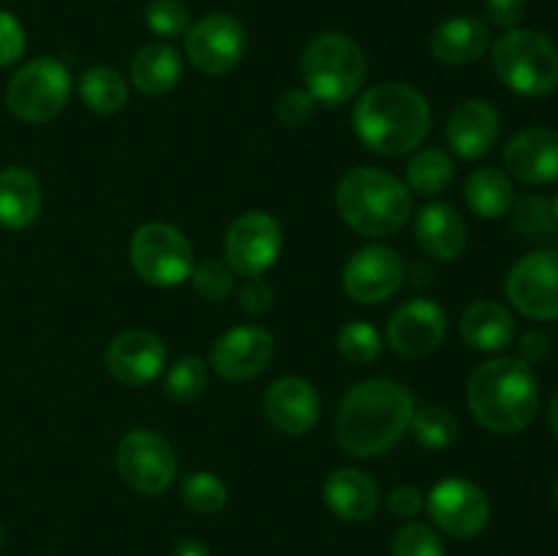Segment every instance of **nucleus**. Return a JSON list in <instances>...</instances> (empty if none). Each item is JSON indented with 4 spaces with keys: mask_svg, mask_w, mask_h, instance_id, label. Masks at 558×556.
Here are the masks:
<instances>
[{
    "mask_svg": "<svg viewBox=\"0 0 558 556\" xmlns=\"http://www.w3.org/2000/svg\"><path fill=\"white\" fill-rule=\"evenodd\" d=\"M414 396L396 379H365L349 387L336 414V439L354 458H379L403 439Z\"/></svg>",
    "mask_w": 558,
    "mask_h": 556,
    "instance_id": "1",
    "label": "nucleus"
},
{
    "mask_svg": "<svg viewBox=\"0 0 558 556\" xmlns=\"http://www.w3.org/2000/svg\"><path fill=\"white\" fill-rule=\"evenodd\" d=\"M539 379L521 358H494L472 371L466 401L474 420L490 434H518L529 428L539 409Z\"/></svg>",
    "mask_w": 558,
    "mask_h": 556,
    "instance_id": "2",
    "label": "nucleus"
},
{
    "mask_svg": "<svg viewBox=\"0 0 558 556\" xmlns=\"http://www.w3.org/2000/svg\"><path fill=\"white\" fill-rule=\"evenodd\" d=\"M360 142L379 156H407L417 150L430 131L425 96L401 82H381L360 96L352 112Z\"/></svg>",
    "mask_w": 558,
    "mask_h": 556,
    "instance_id": "3",
    "label": "nucleus"
},
{
    "mask_svg": "<svg viewBox=\"0 0 558 556\" xmlns=\"http://www.w3.org/2000/svg\"><path fill=\"white\" fill-rule=\"evenodd\" d=\"M336 205L343 221L363 238H390L412 218L407 183L379 167H354L338 180Z\"/></svg>",
    "mask_w": 558,
    "mask_h": 556,
    "instance_id": "4",
    "label": "nucleus"
},
{
    "mask_svg": "<svg viewBox=\"0 0 558 556\" xmlns=\"http://www.w3.org/2000/svg\"><path fill=\"white\" fill-rule=\"evenodd\" d=\"M303 82L314 101L338 107L360 93L365 82V52L343 33H319L303 52Z\"/></svg>",
    "mask_w": 558,
    "mask_h": 556,
    "instance_id": "5",
    "label": "nucleus"
},
{
    "mask_svg": "<svg viewBox=\"0 0 558 556\" xmlns=\"http://www.w3.org/2000/svg\"><path fill=\"white\" fill-rule=\"evenodd\" d=\"M494 71L521 96H548L558 87V47L545 33L515 27L496 41Z\"/></svg>",
    "mask_w": 558,
    "mask_h": 556,
    "instance_id": "6",
    "label": "nucleus"
},
{
    "mask_svg": "<svg viewBox=\"0 0 558 556\" xmlns=\"http://www.w3.org/2000/svg\"><path fill=\"white\" fill-rule=\"evenodd\" d=\"M71 96V74L60 60L36 58L20 65L5 87L9 112L22 123H47L58 118Z\"/></svg>",
    "mask_w": 558,
    "mask_h": 556,
    "instance_id": "7",
    "label": "nucleus"
},
{
    "mask_svg": "<svg viewBox=\"0 0 558 556\" xmlns=\"http://www.w3.org/2000/svg\"><path fill=\"white\" fill-rule=\"evenodd\" d=\"M131 265L153 287H178L194 270V249L172 223L147 221L131 238Z\"/></svg>",
    "mask_w": 558,
    "mask_h": 556,
    "instance_id": "8",
    "label": "nucleus"
},
{
    "mask_svg": "<svg viewBox=\"0 0 558 556\" xmlns=\"http://www.w3.org/2000/svg\"><path fill=\"white\" fill-rule=\"evenodd\" d=\"M118 472L129 488L142 496H158L172 485L178 474V458L161 434L136 428L118 445Z\"/></svg>",
    "mask_w": 558,
    "mask_h": 556,
    "instance_id": "9",
    "label": "nucleus"
},
{
    "mask_svg": "<svg viewBox=\"0 0 558 556\" xmlns=\"http://www.w3.org/2000/svg\"><path fill=\"white\" fill-rule=\"evenodd\" d=\"M283 249V229L270 213L248 210L234 218L223 238V256L232 273L243 278L262 276L278 262Z\"/></svg>",
    "mask_w": 558,
    "mask_h": 556,
    "instance_id": "10",
    "label": "nucleus"
},
{
    "mask_svg": "<svg viewBox=\"0 0 558 556\" xmlns=\"http://www.w3.org/2000/svg\"><path fill=\"white\" fill-rule=\"evenodd\" d=\"M507 300L534 322L558 319V249H539L521 256L507 273Z\"/></svg>",
    "mask_w": 558,
    "mask_h": 556,
    "instance_id": "11",
    "label": "nucleus"
},
{
    "mask_svg": "<svg viewBox=\"0 0 558 556\" xmlns=\"http://www.w3.org/2000/svg\"><path fill=\"white\" fill-rule=\"evenodd\" d=\"M407 278V262L387 245H363L343 265V289L360 305H379L390 300Z\"/></svg>",
    "mask_w": 558,
    "mask_h": 556,
    "instance_id": "12",
    "label": "nucleus"
},
{
    "mask_svg": "<svg viewBox=\"0 0 558 556\" xmlns=\"http://www.w3.org/2000/svg\"><path fill=\"white\" fill-rule=\"evenodd\" d=\"M185 55L191 65L207 76L238 69L245 55V31L238 16L207 14L185 33Z\"/></svg>",
    "mask_w": 558,
    "mask_h": 556,
    "instance_id": "13",
    "label": "nucleus"
},
{
    "mask_svg": "<svg viewBox=\"0 0 558 556\" xmlns=\"http://www.w3.org/2000/svg\"><path fill=\"white\" fill-rule=\"evenodd\" d=\"M425 507L436 527L458 540L477 537L490 521V501L485 491L463 478L441 480L439 485H434Z\"/></svg>",
    "mask_w": 558,
    "mask_h": 556,
    "instance_id": "14",
    "label": "nucleus"
},
{
    "mask_svg": "<svg viewBox=\"0 0 558 556\" xmlns=\"http://www.w3.org/2000/svg\"><path fill=\"white\" fill-rule=\"evenodd\" d=\"M447 338V314L434 300H409L392 311L387 322V341L401 358L423 360L434 354Z\"/></svg>",
    "mask_w": 558,
    "mask_h": 556,
    "instance_id": "15",
    "label": "nucleus"
},
{
    "mask_svg": "<svg viewBox=\"0 0 558 556\" xmlns=\"http://www.w3.org/2000/svg\"><path fill=\"white\" fill-rule=\"evenodd\" d=\"M272 352H276V341L265 327H232L213 343L210 365L223 379L245 382L259 376L270 365Z\"/></svg>",
    "mask_w": 558,
    "mask_h": 556,
    "instance_id": "16",
    "label": "nucleus"
},
{
    "mask_svg": "<svg viewBox=\"0 0 558 556\" xmlns=\"http://www.w3.org/2000/svg\"><path fill=\"white\" fill-rule=\"evenodd\" d=\"M507 172L526 185L558 183V131L529 125L507 142L501 153Z\"/></svg>",
    "mask_w": 558,
    "mask_h": 556,
    "instance_id": "17",
    "label": "nucleus"
},
{
    "mask_svg": "<svg viewBox=\"0 0 558 556\" xmlns=\"http://www.w3.org/2000/svg\"><path fill=\"white\" fill-rule=\"evenodd\" d=\"M107 368L120 385L140 387L156 379L167 363V347L150 330H125L109 341Z\"/></svg>",
    "mask_w": 558,
    "mask_h": 556,
    "instance_id": "18",
    "label": "nucleus"
},
{
    "mask_svg": "<svg viewBox=\"0 0 558 556\" xmlns=\"http://www.w3.org/2000/svg\"><path fill=\"white\" fill-rule=\"evenodd\" d=\"M265 412L272 428L289 436H303L319 423L322 398L308 379L283 376L267 387Z\"/></svg>",
    "mask_w": 558,
    "mask_h": 556,
    "instance_id": "19",
    "label": "nucleus"
},
{
    "mask_svg": "<svg viewBox=\"0 0 558 556\" xmlns=\"http://www.w3.org/2000/svg\"><path fill=\"white\" fill-rule=\"evenodd\" d=\"M499 112L485 98H469V101L458 104L447 120V142L466 161L488 156L499 142Z\"/></svg>",
    "mask_w": 558,
    "mask_h": 556,
    "instance_id": "20",
    "label": "nucleus"
},
{
    "mask_svg": "<svg viewBox=\"0 0 558 556\" xmlns=\"http://www.w3.org/2000/svg\"><path fill=\"white\" fill-rule=\"evenodd\" d=\"M414 234H417L420 249L425 256L439 262H452L466 251L469 229L461 213L447 202H430L417 213V223H414Z\"/></svg>",
    "mask_w": 558,
    "mask_h": 556,
    "instance_id": "21",
    "label": "nucleus"
},
{
    "mask_svg": "<svg viewBox=\"0 0 558 556\" xmlns=\"http://www.w3.org/2000/svg\"><path fill=\"white\" fill-rule=\"evenodd\" d=\"M490 47V31L472 14H458L441 22L430 36V55L441 65H469Z\"/></svg>",
    "mask_w": 558,
    "mask_h": 556,
    "instance_id": "22",
    "label": "nucleus"
},
{
    "mask_svg": "<svg viewBox=\"0 0 558 556\" xmlns=\"http://www.w3.org/2000/svg\"><path fill=\"white\" fill-rule=\"evenodd\" d=\"M325 501L341 521H368L379 510V488L360 469H336L325 480Z\"/></svg>",
    "mask_w": 558,
    "mask_h": 556,
    "instance_id": "23",
    "label": "nucleus"
},
{
    "mask_svg": "<svg viewBox=\"0 0 558 556\" xmlns=\"http://www.w3.org/2000/svg\"><path fill=\"white\" fill-rule=\"evenodd\" d=\"M44 191L36 174L25 167L0 169V227L20 232L38 218Z\"/></svg>",
    "mask_w": 558,
    "mask_h": 556,
    "instance_id": "24",
    "label": "nucleus"
},
{
    "mask_svg": "<svg viewBox=\"0 0 558 556\" xmlns=\"http://www.w3.org/2000/svg\"><path fill=\"white\" fill-rule=\"evenodd\" d=\"M461 336L474 352H501L515 338V319L496 300H477L463 311Z\"/></svg>",
    "mask_w": 558,
    "mask_h": 556,
    "instance_id": "25",
    "label": "nucleus"
},
{
    "mask_svg": "<svg viewBox=\"0 0 558 556\" xmlns=\"http://www.w3.org/2000/svg\"><path fill=\"white\" fill-rule=\"evenodd\" d=\"M183 80V60L169 44H147L131 60V82L145 96H167Z\"/></svg>",
    "mask_w": 558,
    "mask_h": 556,
    "instance_id": "26",
    "label": "nucleus"
},
{
    "mask_svg": "<svg viewBox=\"0 0 558 556\" xmlns=\"http://www.w3.org/2000/svg\"><path fill=\"white\" fill-rule=\"evenodd\" d=\"M463 196L480 218H501L510 213L512 202H515V189L501 169L483 167L469 174Z\"/></svg>",
    "mask_w": 558,
    "mask_h": 556,
    "instance_id": "27",
    "label": "nucleus"
},
{
    "mask_svg": "<svg viewBox=\"0 0 558 556\" xmlns=\"http://www.w3.org/2000/svg\"><path fill=\"white\" fill-rule=\"evenodd\" d=\"M80 96L96 114H118L129 104V85L120 71L109 65H93L82 74Z\"/></svg>",
    "mask_w": 558,
    "mask_h": 556,
    "instance_id": "28",
    "label": "nucleus"
},
{
    "mask_svg": "<svg viewBox=\"0 0 558 556\" xmlns=\"http://www.w3.org/2000/svg\"><path fill=\"white\" fill-rule=\"evenodd\" d=\"M452 180H456V164L439 147H425L407 167V189H412L414 194H445Z\"/></svg>",
    "mask_w": 558,
    "mask_h": 556,
    "instance_id": "29",
    "label": "nucleus"
},
{
    "mask_svg": "<svg viewBox=\"0 0 558 556\" xmlns=\"http://www.w3.org/2000/svg\"><path fill=\"white\" fill-rule=\"evenodd\" d=\"M507 216H510L512 232L523 240H532V243H548L558 232L554 207H550V202L545 196H521V200L512 202Z\"/></svg>",
    "mask_w": 558,
    "mask_h": 556,
    "instance_id": "30",
    "label": "nucleus"
},
{
    "mask_svg": "<svg viewBox=\"0 0 558 556\" xmlns=\"http://www.w3.org/2000/svg\"><path fill=\"white\" fill-rule=\"evenodd\" d=\"M409 431H412L417 445L425 447V450H445V447L456 442L458 420L441 403H425V407L414 409Z\"/></svg>",
    "mask_w": 558,
    "mask_h": 556,
    "instance_id": "31",
    "label": "nucleus"
},
{
    "mask_svg": "<svg viewBox=\"0 0 558 556\" xmlns=\"http://www.w3.org/2000/svg\"><path fill=\"white\" fill-rule=\"evenodd\" d=\"M207 385V363L202 358H180L163 376V396L174 403H191Z\"/></svg>",
    "mask_w": 558,
    "mask_h": 556,
    "instance_id": "32",
    "label": "nucleus"
},
{
    "mask_svg": "<svg viewBox=\"0 0 558 556\" xmlns=\"http://www.w3.org/2000/svg\"><path fill=\"white\" fill-rule=\"evenodd\" d=\"M381 336L374 325L368 322H349L338 330V352L347 363L352 365H371L379 360L381 354Z\"/></svg>",
    "mask_w": 558,
    "mask_h": 556,
    "instance_id": "33",
    "label": "nucleus"
},
{
    "mask_svg": "<svg viewBox=\"0 0 558 556\" xmlns=\"http://www.w3.org/2000/svg\"><path fill=\"white\" fill-rule=\"evenodd\" d=\"M183 501L199 516H216L227 507L229 491L218 474L213 472H194L183 480Z\"/></svg>",
    "mask_w": 558,
    "mask_h": 556,
    "instance_id": "34",
    "label": "nucleus"
},
{
    "mask_svg": "<svg viewBox=\"0 0 558 556\" xmlns=\"http://www.w3.org/2000/svg\"><path fill=\"white\" fill-rule=\"evenodd\" d=\"M191 283H194L196 294L210 303H221L232 294L234 289V273L227 262H218V259H205L199 265H194L191 270Z\"/></svg>",
    "mask_w": 558,
    "mask_h": 556,
    "instance_id": "35",
    "label": "nucleus"
},
{
    "mask_svg": "<svg viewBox=\"0 0 558 556\" xmlns=\"http://www.w3.org/2000/svg\"><path fill=\"white\" fill-rule=\"evenodd\" d=\"M145 22L156 36L178 38L189 33L191 16L183 0H150L145 11Z\"/></svg>",
    "mask_w": 558,
    "mask_h": 556,
    "instance_id": "36",
    "label": "nucleus"
},
{
    "mask_svg": "<svg viewBox=\"0 0 558 556\" xmlns=\"http://www.w3.org/2000/svg\"><path fill=\"white\" fill-rule=\"evenodd\" d=\"M392 556H445V545L434 529L409 521L392 540Z\"/></svg>",
    "mask_w": 558,
    "mask_h": 556,
    "instance_id": "37",
    "label": "nucleus"
},
{
    "mask_svg": "<svg viewBox=\"0 0 558 556\" xmlns=\"http://www.w3.org/2000/svg\"><path fill=\"white\" fill-rule=\"evenodd\" d=\"M316 101L308 90H287L276 101V118L281 120L287 129H300L314 118Z\"/></svg>",
    "mask_w": 558,
    "mask_h": 556,
    "instance_id": "38",
    "label": "nucleus"
},
{
    "mask_svg": "<svg viewBox=\"0 0 558 556\" xmlns=\"http://www.w3.org/2000/svg\"><path fill=\"white\" fill-rule=\"evenodd\" d=\"M25 52V31L11 11H0V65H14Z\"/></svg>",
    "mask_w": 558,
    "mask_h": 556,
    "instance_id": "39",
    "label": "nucleus"
},
{
    "mask_svg": "<svg viewBox=\"0 0 558 556\" xmlns=\"http://www.w3.org/2000/svg\"><path fill=\"white\" fill-rule=\"evenodd\" d=\"M238 298H240V305H243L245 314H251V316H265L267 311L272 309V289L262 276L245 278L243 287H240V292H238Z\"/></svg>",
    "mask_w": 558,
    "mask_h": 556,
    "instance_id": "40",
    "label": "nucleus"
},
{
    "mask_svg": "<svg viewBox=\"0 0 558 556\" xmlns=\"http://www.w3.org/2000/svg\"><path fill=\"white\" fill-rule=\"evenodd\" d=\"M485 14L501 31H515L526 20V0H485Z\"/></svg>",
    "mask_w": 558,
    "mask_h": 556,
    "instance_id": "41",
    "label": "nucleus"
},
{
    "mask_svg": "<svg viewBox=\"0 0 558 556\" xmlns=\"http://www.w3.org/2000/svg\"><path fill=\"white\" fill-rule=\"evenodd\" d=\"M387 507H390L392 516L409 521V518H417L420 512H423L425 496L423 491L414 488V485H398V488H392L390 499H387Z\"/></svg>",
    "mask_w": 558,
    "mask_h": 556,
    "instance_id": "42",
    "label": "nucleus"
},
{
    "mask_svg": "<svg viewBox=\"0 0 558 556\" xmlns=\"http://www.w3.org/2000/svg\"><path fill=\"white\" fill-rule=\"evenodd\" d=\"M550 352V338L545 336L543 330H529L523 333L521 341H518V358L523 363L534 365V363H543Z\"/></svg>",
    "mask_w": 558,
    "mask_h": 556,
    "instance_id": "43",
    "label": "nucleus"
},
{
    "mask_svg": "<svg viewBox=\"0 0 558 556\" xmlns=\"http://www.w3.org/2000/svg\"><path fill=\"white\" fill-rule=\"evenodd\" d=\"M169 556H210V548L199 540H180Z\"/></svg>",
    "mask_w": 558,
    "mask_h": 556,
    "instance_id": "44",
    "label": "nucleus"
},
{
    "mask_svg": "<svg viewBox=\"0 0 558 556\" xmlns=\"http://www.w3.org/2000/svg\"><path fill=\"white\" fill-rule=\"evenodd\" d=\"M548 420H550V428H554L556 439H558V392L550 398V409H548Z\"/></svg>",
    "mask_w": 558,
    "mask_h": 556,
    "instance_id": "45",
    "label": "nucleus"
},
{
    "mask_svg": "<svg viewBox=\"0 0 558 556\" xmlns=\"http://www.w3.org/2000/svg\"><path fill=\"white\" fill-rule=\"evenodd\" d=\"M550 207H554V218H556V227H558V191H556L554 202H550Z\"/></svg>",
    "mask_w": 558,
    "mask_h": 556,
    "instance_id": "46",
    "label": "nucleus"
},
{
    "mask_svg": "<svg viewBox=\"0 0 558 556\" xmlns=\"http://www.w3.org/2000/svg\"><path fill=\"white\" fill-rule=\"evenodd\" d=\"M554 499H556V505H558V478H556V483H554Z\"/></svg>",
    "mask_w": 558,
    "mask_h": 556,
    "instance_id": "47",
    "label": "nucleus"
},
{
    "mask_svg": "<svg viewBox=\"0 0 558 556\" xmlns=\"http://www.w3.org/2000/svg\"><path fill=\"white\" fill-rule=\"evenodd\" d=\"M0 545H3V527H0Z\"/></svg>",
    "mask_w": 558,
    "mask_h": 556,
    "instance_id": "48",
    "label": "nucleus"
}]
</instances>
